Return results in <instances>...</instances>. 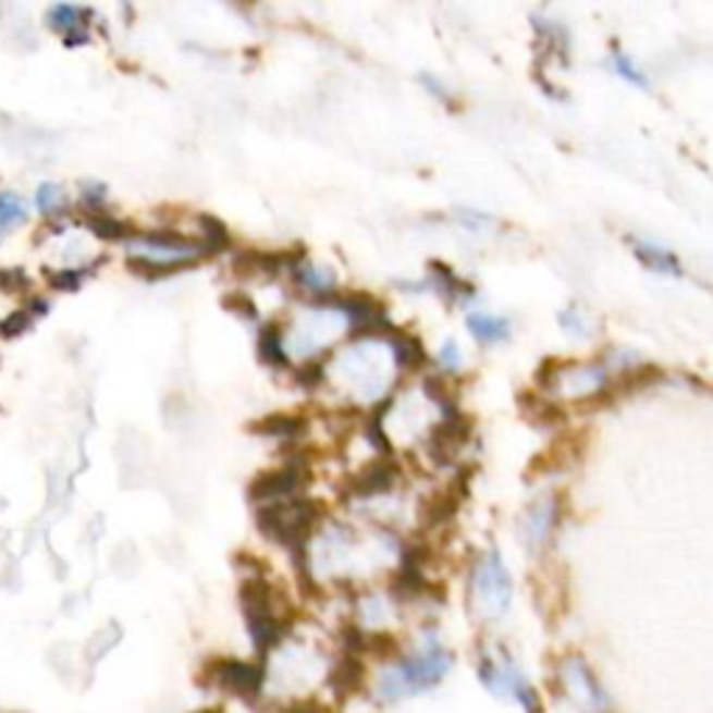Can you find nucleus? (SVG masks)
<instances>
[{
    "label": "nucleus",
    "instance_id": "obj_1",
    "mask_svg": "<svg viewBox=\"0 0 713 713\" xmlns=\"http://www.w3.org/2000/svg\"><path fill=\"white\" fill-rule=\"evenodd\" d=\"M448 669H452V655L441 647H430L421 655L388 669L379 680V697L385 702H398L404 697L418 694V691L435 688Z\"/></svg>",
    "mask_w": 713,
    "mask_h": 713
},
{
    "label": "nucleus",
    "instance_id": "obj_2",
    "mask_svg": "<svg viewBox=\"0 0 713 713\" xmlns=\"http://www.w3.org/2000/svg\"><path fill=\"white\" fill-rule=\"evenodd\" d=\"M207 677L218 688L241 697V700H257L259 691H262V683H266L262 666L246 661H232V657H218V661L209 663Z\"/></svg>",
    "mask_w": 713,
    "mask_h": 713
},
{
    "label": "nucleus",
    "instance_id": "obj_3",
    "mask_svg": "<svg viewBox=\"0 0 713 713\" xmlns=\"http://www.w3.org/2000/svg\"><path fill=\"white\" fill-rule=\"evenodd\" d=\"M474 588H477V593H480V600L488 613L499 616V613L507 611V605H511L513 582H511V575H507L505 563L499 561L496 552H491V555L482 561V566L477 568V575H474Z\"/></svg>",
    "mask_w": 713,
    "mask_h": 713
},
{
    "label": "nucleus",
    "instance_id": "obj_4",
    "mask_svg": "<svg viewBox=\"0 0 713 713\" xmlns=\"http://www.w3.org/2000/svg\"><path fill=\"white\" fill-rule=\"evenodd\" d=\"M468 438H471V418H466L463 413L443 418L427 435V455L435 466H448L460 455Z\"/></svg>",
    "mask_w": 713,
    "mask_h": 713
},
{
    "label": "nucleus",
    "instance_id": "obj_5",
    "mask_svg": "<svg viewBox=\"0 0 713 713\" xmlns=\"http://www.w3.org/2000/svg\"><path fill=\"white\" fill-rule=\"evenodd\" d=\"M480 677H482V683L491 688L493 694L513 697V700L525 705L527 713H541V700H538V694L532 691L530 683H527L525 677H521L516 669H513L511 663L499 669L496 663L485 661V663H482Z\"/></svg>",
    "mask_w": 713,
    "mask_h": 713
},
{
    "label": "nucleus",
    "instance_id": "obj_6",
    "mask_svg": "<svg viewBox=\"0 0 713 713\" xmlns=\"http://www.w3.org/2000/svg\"><path fill=\"white\" fill-rule=\"evenodd\" d=\"M466 496H468L466 474H457L452 485L443 488V491L430 493V496L423 499L421 507H418V525H421L423 530H435V527L446 525V521H452L455 513L460 511L463 499Z\"/></svg>",
    "mask_w": 713,
    "mask_h": 713
},
{
    "label": "nucleus",
    "instance_id": "obj_7",
    "mask_svg": "<svg viewBox=\"0 0 713 713\" xmlns=\"http://www.w3.org/2000/svg\"><path fill=\"white\" fill-rule=\"evenodd\" d=\"M304 477L307 471L296 466H282L271 468V471H259L251 482H248L246 493L251 502H271V499L279 496H293L296 491H302Z\"/></svg>",
    "mask_w": 713,
    "mask_h": 713
},
{
    "label": "nucleus",
    "instance_id": "obj_8",
    "mask_svg": "<svg viewBox=\"0 0 713 713\" xmlns=\"http://www.w3.org/2000/svg\"><path fill=\"white\" fill-rule=\"evenodd\" d=\"M398 480V468L393 463L385 460H373L368 463L366 468H360L357 474H352L343 485L346 496L352 499H371L379 496V493H391V488L396 485Z\"/></svg>",
    "mask_w": 713,
    "mask_h": 713
},
{
    "label": "nucleus",
    "instance_id": "obj_9",
    "mask_svg": "<svg viewBox=\"0 0 713 713\" xmlns=\"http://www.w3.org/2000/svg\"><path fill=\"white\" fill-rule=\"evenodd\" d=\"M563 677H566V683L571 686L577 700L582 702V708H588V711L593 713L607 711L605 691H602V686L597 683L593 672L586 666V661H580V657H568V661L563 663Z\"/></svg>",
    "mask_w": 713,
    "mask_h": 713
},
{
    "label": "nucleus",
    "instance_id": "obj_10",
    "mask_svg": "<svg viewBox=\"0 0 713 713\" xmlns=\"http://www.w3.org/2000/svg\"><path fill=\"white\" fill-rule=\"evenodd\" d=\"M388 341H391L393 354H396V366L402 368L404 373L421 371V368L427 366V360H430L427 346H423V341L418 335H410V332H402V329L393 327Z\"/></svg>",
    "mask_w": 713,
    "mask_h": 713
},
{
    "label": "nucleus",
    "instance_id": "obj_11",
    "mask_svg": "<svg viewBox=\"0 0 713 713\" xmlns=\"http://www.w3.org/2000/svg\"><path fill=\"white\" fill-rule=\"evenodd\" d=\"M251 435L262 438H282V441H296L307 432V418L291 416V413H273V416L259 418V421L248 423Z\"/></svg>",
    "mask_w": 713,
    "mask_h": 713
},
{
    "label": "nucleus",
    "instance_id": "obj_12",
    "mask_svg": "<svg viewBox=\"0 0 713 713\" xmlns=\"http://www.w3.org/2000/svg\"><path fill=\"white\" fill-rule=\"evenodd\" d=\"M362 686V661L360 655H352V652H346V655H341L335 661V666H332V672H329V688L335 691L341 700H346V697H352L354 691H360Z\"/></svg>",
    "mask_w": 713,
    "mask_h": 713
},
{
    "label": "nucleus",
    "instance_id": "obj_13",
    "mask_svg": "<svg viewBox=\"0 0 713 713\" xmlns=\"http://www.w3.org/2000/svg\"><path fill=\"white\" fill-rule=\"evenodd\" d=\"M518 410L532 427H561V423H566V413L555 402H546V398L536 396L530 391L518 393Z\"/></svg>",
    "mask_w": 713,
    "mask_h": 713
},
{
    "label": "nucleus",
    "instance_id": "obj_14",
    "mask_svg": "<svg viewBox=\"0 0 713 713\" xmlns=\"http://www.w3.org/2000/svg\"><path fill=\"white\" fill-rule=\"evenodd\" d=\"M198 259H153V257H132L128 259V271L137 273V276L148 279H168L173 273H182L187 268L196 266Z\"/></svg>",
    "mask_w": 713,
    "mask_h": 713
},
{
    "label": "nucleus",
    "instance_id": "obj_15",
    "mask_svg": "<svg viewBox=\"0 0 713 713\" xmlns=\"http://www.w3.org/2000/svg\"><path fill=\"white\" fill-rule=\"evenodd\" d=\"M282 323L279 321H268L266 327L259 329L257 337V354L259 360L266 362L271 368H284L287 366V354H284L282 346Z\"/></svg>",
    "mask_w": 713,
    "mask_h": 713
},
{
    "label": "nucleus",
    "instance_id": "obj_16",
    "mask_svg": "<svg viewBox=\"0 0 713 713\" xmlns=\"http://www.w3.org/2000/svg\"><path fill=\"white\" fill-rule=\"evenodd\" d=\"M466 327L480 343H499L511 335V321L499 316H488V312H471L466 318Z\"/></svg>",
    "mask_w": 713,
    "mask_h": 713
},
{
    "label": "nucleus",
    "instance_id": "obj_17",
    "mask_svg": "<svg viewBox=\"0 0 713 713\" xmlns=\"http://www.w3.org/2000/svg\"><path fill=\"white\" fill-rule=\"evenodd\" d=\"M557 525H561V507H557V496H552L546 499L543 505H536L530 511V527H527V536H530L536 543H543Z\"/></svg>",
    "mask_w": 713,
    "mask_h": 713
},
{
    "label": "nucleus",
    "instance_id": "obj_18",
    "mask_svg": "<svg viewBox=\"0 0 713 713\" xmlns=\"http://www.w3.org/2000/svg\"><path fill=\"white\" fill-rule=\"evenodd\" d=\"M198 229H201V254L212 257L232 246V237L226 232V223L212 216H198Z\"/></svg>",
    "mask_w": 713,
    "mask_h": 713
},
{
    "label": "nucleus",
    "instance_id": "obj_19",
    "mask_svg": "<svg viewBox=\"0 0 713 713\" xmlns=\"http://www.w3.org/2000/svg\"><path fill=\"white\" fill-rule=\"evenodd\" d=\"M87 226L93 229V232L98 234L101 241H128V237L134 241V234H137V232H134L132 223L118 221V218L107 216L103 209H101V212H89Z\"/></svg>",
    "mask_w": 713,
    "mask_h": 713
},
{
    "label": "nucleus",
    "instance_id": "obj_20",
    "mask_svg": "<svg viewBox=\"0 0 713 713\" xmlns=\"http://www.w3.org/2000/svg\"><path fill=\"white\" fill-rule=\"evenodd\" d=\"M632 248H636V257L641 259L647 268H652V271L677 273V276L683 273V268H680V262H677L675 254L663 251L661 246H652V243H636Z\"/></svg>",
    "mask_w": 713,
    "mask_h": 713
},
{
    "label": "nucleus",
    "instance_id": "obj_21",
    "mask_svg": "<svg viewBox=\"0 0 713 713\" xmlns=\"http://www.w3.org/2000/svg\"><path fill=\"white\" fill-rule=\"evenodd\" d=\"M421 391H423V396H427V398H430V402H435L438 407H441L443 418L457 416V413H460V407H457L455 396L448 393L446 379H443V377H423L421 379Z\"/></svg>",
    "mask_w": 713,
    "mask_h": 713
},
{
    "label": "nucleus",
    "instance_id": "obj_22",
    "mask_svg": "<svg viewBox=\"0 0 713 713\" xmlns=\"http://www.w3.org/2000/svg\"><path fill=\"white\" fill-rule=\"evenodd\" d=\"M391 398H388L385 404H382V407H377V410L371 413V416L366 418V423H362V430H366V438H368V443H371L373 448H377V452H382V455H391L393 448H391V441H388V435L385 432H382V416H385V410H391Z\"/></svg>",
    "mask_w": 713,
    "mask_h": 713
},
{
    "label": "nucleus",
    "instance_id": "obj_23",
    "mask_svg": "<svg viewBox=\"0 0 713 713\" xmlns=\"http://www.w3.org/2000/svg\"><path fill=\"white\" fill-rule=\"evenodd\" d=\"M432 268V276L438 279V287H441L443 293H448V296H474V284L463 282L460 276H457L455 271L448 266H443V262H430Z\"/></svg>",
    "mask_w": 713,
    "mask_h": 713
},
{
    "label": "nucleus",
    "instance_id": "obj_24",
    "mask_svg": "<svg viewBox=\"0 0 713 713\" xmlns=\"http://www.w3.org/2000/svg\"><path fill=\"white\" fill-rule=\"evenodd\" d=\"M323 366H327V357H310V360H304L302 366L293 368V377H296V385L307 388V391H312V388H318L323 382V377H327V371H323Z\"/></svg>",
    "mask_w": 713,
    "mask_h": 713
},
{
    "label": "nucleus",
    "instance_id": "obj_25",
    "mask_svg": "<svg viewBox=\"0 0 713 713\" xmlns=\"http://www.w3.org/2000/svg\"><path fill=\"white\" fill-rule=\"evenodd\" d=\"M20 221H26V207H23V201H20L17 196L3 193V196H0V234Z\"/></svg>",
    "mask_w": 713,
    "mask_h": 713
},
{
    "label": "nucleus",
    "instance_id": "obj_26",
    "mask_svg": "<svg viewBox=\"0 0 713 713\" xmlns=\"http://www.w3.org/2000/svg\"><path fill=\"white\" fill-rule=\"evenodd\" d=\"M221 307L226 312H234L237 318H246V321H257L259 318L257 304H254L246 293H237V291L226 293V296L221 298Z\"/></svg>",
    "mask_w": 713,
    "mask_h": 713
},
{
    "label": "nucleus",
    "instance_id": "obj_27",
    "mask_svg": "<svg viewBox=\"0 0 713 713\" xmlns=\"http://www.w3.org/2000/svg\"><path fill=\"white\" fill-rule=\"evenodd\" d=\"M575 366L577 362L561 360V357H546V360H543L536 371V385L552 388L555 385V379L561 377L563 371H568V368H575Z\"/></svg>",
    "mask_w": 713,
    "mask_h": 713
},
{
    "label": "nucleus",
    "instance_id": "obj_28",
    "mask_svg": "<svg viewBox=\"0 0 713 713\" xmlns=\"http://www.w3.org/2000/svg\"><path fill=\"white\" fill-rule=\"evenodd\" d=\"M62 201H64V193H62V187H59V184H42V187L37 189V207L42 209L45 216H51V212H57L59 207H62Z\"/></svg>",
    "mask_w": 713,
    "mask_h": 713
},
{
    "label": "nucleus",
    "instance_id": "obj_29",
    "mask_svg": "<svg viewBox=\"0 0 713 713\" xmlns=\"http://www.w3.org/2000/svg\"><path fill=\"white\" fill-rule=\"evenodd\" d=\"M78 17H82V12L73 7H57L51 12V20H53V28H59V32H67L76 37V28H78ZM70 37V39H73Z\"/></svg>",
    "mask_w": 713,
    "mask_h": 713
},
{
    "label": "nucleus",
    "instance_id": "obj_30",
    "mask_svg": "<svg viewBox=\"0 0 713 713\" xmlns=\"http://www.w3.org/2000/svg\"><path fill=\"white\" fill-rule=\"evenodd\" d=\"M613 64H616V73H619V76H625L627 82H632V84H638V87H647V76L644 73H641V70L636 67V64L630 62V59L625 57V53L619 51V48H616V51H613Z\"/></svg>",
    "mask_w": 713,
    "mask_h": 713
},
{
    "label": "nucleus",
    "instance_id": "obj_31",
    "mask_svg": "<svg viewBox=\"0 0 713 713\" xmlns=\"http://www.w3.org/2000/svg\"><path fill=\"white\" fill-rule=\"evenodd\" d=\"M441 366L446 371H457L460 368V348H457L455 341H446V346L441 348Z\"/></svg>",
    "mask_w": 713,
    "mask_h": 713
},
{
    "label": "nucleus",
    "instance_id": "obj_32",
    "mask_svg": "<svg viewBox=\"0 0 713 713\" xmlns=\"http://www.w3.org/2000/svg\"><path fill=\"white\" fill-rule=\"evenodd\" d=\"M82 271H76V268H70V271H62L53 276V284H57L59 291H76L78 284H82Z\"/></svg>",
    "mask_w": 713,
    "mask_h": 713
},
{
    "label": "nucleus",
    "instance_id": "obj_33",
    "mask_svg": "<svg viewBox=\"0 0 713 713\" xmlns=\"http://www.w3.org/2000/svg\"><path fill=\"white\" fill-rule=\"evenodd\" d=\"M561 323L566 329H575V332H582V318H580V312H575V310H566L561 316Z\"/></svg>",
    "mask_w": 713,
    "mask_h": 713
},
{
    "label": "nucleus",
    "instance_id": "obj_34",
    "mask_svg": "<svg viewBox=\"0 0 713 713\" xmlns=\"http://www.w3.org/2000/svg\"><path fill=\"white\" fill-rule=\"evenodd\" d=\"M282 713H323L321 708L318 705H310V702H304V705H291V708H284Z\"/></svg>",
    "mask_w": 713,
    "mask_h": 713
}]
</instances>
